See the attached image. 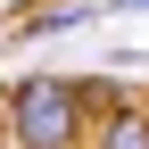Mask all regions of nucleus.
I'll return each mask as SVG.
<instances>
[{"instance_id": "obj_1", "label": "nucleus", "mask_w": 149, "mask_h": 149, "mask_svg": "<svg viewBox=\"0 0 149 149\" xmlns=\"http://www.w3.org/2000/svg\"><path fill=\"white\" fill-rule=\"evenodd\" d=\"M91 124L83 108V83H66V74H25V83H8V149H74Z\"/></svg>"}, {"instance_id": "obj_2", "label": "nucleus", "mask_w": 149, "mask_h": 149, "mask_svg": "<svg viewBox=\"0 0 149 149\" xmlns=\"http://www.w3.org/2000/svg\"><path fill=\"white\" fill-rule=\"evenodd\" d=\"M91 149H149V116H141V108H116V116L100 124Z\"/></svg>"}, {"instance_id": "obj_3", "label": "nucleus", "mask_w": 149, "mask_h": 149, "mask_svg": "<svg viewBox=\"0 0 149 149\" xmlns=\"http://www.w3.org/2000/svg\"><path fill=\"white\" fill-rule=\"evenodd\" d=\"M0 149H8V141H0Z\"/></svg>"}]
</instances>
